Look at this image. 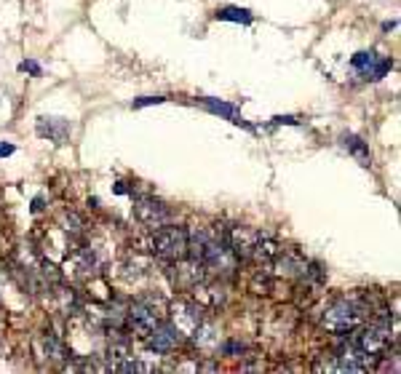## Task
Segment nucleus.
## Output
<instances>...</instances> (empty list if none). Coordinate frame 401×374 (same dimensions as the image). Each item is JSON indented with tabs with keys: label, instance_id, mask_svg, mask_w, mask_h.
I'll return each instance as SVG.
<instances>
[{
	"label": "nucleus",
	"instance_id": "f257e3e1",
	"mask_svg": "<svg viewBox=\"0 0 401 374\" xmlns=\"http://www.w3.org/2000/svg\"><path fill=\"white\" fill-rule=\"evenodd\" d=\"M353 345L361 348L366 355H375L380 358L388 348H391V315H375L369 318L366 326H356L353 329Z\"/></svg>",
	"mask_w": 401,
	"mask_h": 374
},
{
	"label": "nucleus",
	"instance_id": "f03ea898",
	"mask_svg": "<svg viewBox=\"0 0 401 374\" xmlns=\"http://www.w3.org/2000/svg\"><path fill=\"white\" fill-rule=\"evenodd\" d=\"M187 230L182 227H169L163 225L160 230H156L153 236V252L166 259V262H177V259H185L187 256Z\"/></svg>",
	"mask_w": 401,
	"mask_h": 374
},
{
	"label": "nucleus",
	"instance_id": "7ed1b4c3",
	"mask_svg": "<svg viewBox=\"0 0 401 374\" xmlns=\"http://www.w3.org/2000/svg\"><path fill=\"white\" fill-rule=\"evenodd\" d=\"M160 315H163V308H160L158 299H153V297H144V299H137V302L129 308V313H126V321L131 324L134 335L147 337L160 324Z\"/></svg>",
	"mask_w": 401,
	"mask_h": 374
},
{
	"label": "nucleus",
	"instance_id": "20e7f679",
	"mask_svg": "<svg viewBox=\"0 0 401 374\" xmlns=\"http://www.w3.org/2000/svg\"><path fill=\"white\" fill-rule=\"evenodd\" d=\"M169 324L180 332L182 337H193L196 329L203 324V305L190 302V299H180L169 308Z\"/></svg>",
	"mask_w": 401,
	"mask_h": 374
},
{
	"label": "nucleus",
	"instance_id": "39448f33",
	"mask_svg": "<svg viewBox=\"0 0 401 374\" xmlns=\"http://www.w3.org/2000/svg\"><path fill=\"white\" fill-rule=\"evenodd\" d=\"M134 214H137V219H140L147 230H153V233L171 222L169 206H163V203L156 200V198H140L137 206H134Z\"/></svg>",
	"mask_w": 401,
	"mask_h": 374
},
{
	"label": "nucleus",
	"instance_id": "423d86ee",
	"mask_svg": "<svg viewBox=\"0 0 401 374\" xmlns=\"http://www.w3.org/2000/svg\"><path fill=\"white\" fill-rule=\"evenodd\" d=\"M209 278V270L203 268L200 259H193V256H185V259H177L174 270H171V281L180 286V289H193L198 286L200 281Z\"/></svg>",
	"mask_w": 401,
	"mask_h": 374
},
{
	"label": "nucleus",
	"instance_id": "0eeeda50",
	"mask_svg": "<svg viewBox=\"0 0 401 374\" xmlns=\"http://www.w3.org/2000/svg\"><path fill=\"white\" fill-rule=\"evenodd\" d=\"M227 246H230V252L241 259H252L254 256V249H257V243H260L262 233H257L254 227H233L230 233H227Z\"/></svg>",
	"mask_w": 401,
	"mask_h": 374
},
{
	"label": "nucleus",
	"instance_id": "6e6552de",
	"mask_svg": "<svg viewBox=\"0 0 401 374\" xmlns=\"http://www.w3.org/2000/svg\"><path fill=\"white\" fill-rule=\"evenodd\" d=\"M180 342H182V335L171 326V324H158V326L147 335V348L158 355H166V353H171V350H177Z\"/></svg>",
	"mask_w": 401,
	"mask_h": 374
},
{
	"label": "nucleus",
	"instance_id": "1a4fd4ad",
	"mask_svg": "<svg viewBox=\"0 0 401 374\" xmlns=\"http://www.w3.org/2000/svg\"><path fill=\"white\" fill-rule=\"evenodd\" d=\"M38 134L46 139H51V142H57V144H62L64 139L70 137V123L64 118H46V115H40Z\"/></svg>",
	"mask_w": 401,
	"mask_h": 374
},
{
	"label": "nucleus",
	"instance_id": "9d476101",
	"mask_svg": "<svg viewBox=\"0 0 401 374\" xmlns=\"http://www.w3.org/2000/svg\"><path fill=\"white\" fill-rule=\"evenodd\" d=\"M273 265H276V270H279L281 276L286 278H300L302 273H305V259L302 256H297L295 252H283L281 249L279 254H276V259H273Z\"/></svg>",
	"mask_w": 401,
	"mask_h": 374
},
{
	"label": "nucleus",
	"instance_id": "9b49d317",
	"mask_svg": "<svg viewBox=\"0 0 401 374\" xmlns=\"http://www.w3.org/2000/svg\"><path fill=\"white\" fill-rule=\"evenodd\" d=\"M203 107L212 110V113H217V115H222V118H227L230 123H236V126H246V129H252V126L239 115V107H236V104L217 102V99H203Z\"/></svg>",
	"mask_w": 401,
	"mask_h": 374
},
{
	"label": "nucleus",
	"instance_id": "f8f14e48",
	"mask_svg": "<svg viewBox=\"0 0 401 374\" xmlns=\"http://www.w3.org/2000/svg\"><path fill=\"white\" fill-rule=\"evenodd\" d=\"M193 292H196V299H198V305H209V308H217L225 294H222L217 286H212V283H206V281H200L198 286H193Z\"/></svg>",
	"mask_w": 401,
	"mask_h": 374
},
{
	"label": "nucleus",
	"instance_id": "ddd939ff",
	"mask_svg": "<svg viewBox=\"0 0 401 374\" xmlns=\"http://www.w3.org/2000/svg\"><path fill=\"white\" fill-rule=\"evenodd\" d=\"M193 339L198 342V348H203V350H209V348H220V335H217L214 324H206V321L196 329Z\"/></svg>",
	"mask_w": 401,
	"mask_h": 374
},
{
	"label": "nucleus",
	"instance_id": "4468645a",
	"mask_svg": "<svg viewBox=\"0 0 401 374\" xmlns=\"http://www.w3.org/2000/svg\"><path fill=\"white\" fill-rule=\"evenodd\" d=\"M342 144H345V147L351 150V156L356 158L361 166H369V163H372L369 147H366V144H364V142H361V139L356 137V134H345V137H342Z\"/></svg>",
	"mask_w": 401,
	"mask_h": 374
},
{
	"label": "nucleus",
	"instance_id": "2eb2a0df",
	"mask_svg": "<svg viewBox=\"0 0 401 374\" xmlns=\"http://www.w3.org/2000/svg\"><path fill=\"white\" fill-rule=\"evenodd\" d=\"M73 268H75V273L80 278L91 276L97 270V256L91 254V249H80L78 254L73 256Z\"/></svg>",
	"mask_w": 401,
	"mask_h": 374
},
{
	"label": "nucleus",
	"instance_id": "dca6fc26",
	"mask_svg": "<svg viewBox=\"0 0 401 374\" xmlns=\"http://www.w3.org/2000/svg\"><path fill=\"white\" fill-rule=\"evenodd\" d=\"M43 348H46V355H48V361H57L62 364L64 358H67V348L62 345V339L57 335H43Z\"/></svg>",
	"mask_w": 401,
	"mask_h": 374
},
{
	"label": "nucleus",
	"instance_id": "f3484780",
	"mask_svg": "<svg viewBox=\"0 0 401 374\" xmlns=\"http://www.w3.org/2000/svg\"><path fill=\"white\" fill-rule=\"evenodd\" d=\"M57 305L64 315L78 313V299H75V292L73 289H57Z\"/></svg>",
	"mask_w": 401,
	"mask_h": 374
},
{
	"label": "nucleus",
	"instance_id": "a211bd4d",
	"mask_svg": "<svg viewBox=\"0 0 401 374\" xmlns=\"http://www.w3.org/2000/svg\"><path fill=\"white\" fill-rule=\"evenodd\" d=\"M217 19L249 24V21H252V11H246V8H236V6H227V8H220V11H217Z\"/></svg>",
	"mask_w": 401,
	"mask_h": 374
},
{
	"label": "nucleus",
	"instance_id": "6ab92c4d",
	"mask_svg": "<svg viewBox=\"0 0 401 374\" xmlns=\"http://www.w3.org/2000/svg\"><path fill=\"white\" fill-rule=\"evenodd\" d=\"M391 64H393L391 59H377L372 67H366L361 75H364L366 80H380V78H385V73L391 70Z\"/></svg>",
	"mask_w": 401,
	"mask_h": 374
},
{
	"label": "nucleus",
	"instance_id": "aec40b11",
	"mask_svg": "<svg viewBox=\"0 0 401 374\" xmlns=\"http://www.w3.org/2000/svg\"><path fill=\"white\" fill-rule=\"evenodd\" d=\"M375 62H377V54H375V51H359V54L351 59V64H353L359 73H364V70H366V67H372Z\"/></svg>",
	"mask_w": 401,
	"mask_h": 374
},
{
	"label": "nucleus",
	"instance_id": "412c9836",
	"mask_svg": "<svg viewBox=\"0 0 401 374\" xmlns=\"http://www.w3.org/2000/svg\"><path fill=\"white\" fill-rule=\"evenodd\" d=\"M62 225H64V230L67 233H73V236H78L80 233V219L75 214H70V212H64L62 214Z\"/></svg>",
	"mask_w": 401,
	"mask_h": 374
},
{
	"label": "nucleus",
	"instance_id": "4be33fe9",
	"mask_svg": "<svg viewBox=\"0 0 401 374\" xmlns=\"http://www.w3.org/2000/svg\"><path fill=\"white\" fill-rule=\"evenodd\" d=\"M166 102L163 97H142V99H134V107H147V104H160Z\"/></svg>",
	"mask_w": 401,
	"mask_h": 374
},
{
	"label": "nucleus",
	"instance_id": "5701e85b",
	"mask_svg": "<svg viewBox=\"0 0 401 374\" xmlns=\"http://www.w3.org/2000/svg\"><path fill=\"white\" fill-rule=\"evenodd\" d=\"M220 348H222V353H227V355L241 353V350H243V345H241V342H225V345H220Z\"/></svg>",
	"mask_w": 401,
	"mask_h": 374
},
{
	"label": "nucleus",
	"instance_id": "b1692460",
	"mask_svg": "<svg viewBox=\"0 0 401 374\" xmlns=\"http://www.w3.org/2000/svg\"><path fill=\"white\" fill-rule=\"evenodd\" d=\"M21 70H24V73H30V75H40L38 62H21Z\"/></svg>",
	"mask_w": 401,
	"mask_h": 374
},
{
	"label": "nucleus",
	"instance_id": "393cba45",
	"mask_svg": "<svg viewBox=\"0 0 401 374\" xmlns=\"http://www.w3.org/2000/svg\"><path fill=\"white\" fill-rule=\"evenodd\" d=\"M273 123H286V126H297V123H300V120L297 118H292V115H279V118H273Z\"/></svg>",
	"mask_w": 401,
	"mask_h": 374
},
{
	"label": "nucleus",
	"instance_id": "a878e982",
	"mask_svg": "<svg viewBox=\"0 0 401 374\" xmlns=\"http://www.w3.org/2000/svg\"><path fill=\"white\" fill-rule=\"evenodd\" d=\"M113 193H115V196H126V193H129L126 182H115V185H113Z\"/></svg>",
	"mask_w": 401,
	"mask_h": 374
},
{
	"label": "nucleus",
	"instance_id": "bb28decb",
	"mask_svg": "<svg viewBox=\"0 0 401 374\" xmlns=\"http://www.w3.org/2000/svg\"><path fill=\"white\" fill-rule=\"evenodd\" d=\"M14 153V144H8V142H0V158L11 156Z\"/></svg>",
	"mask_w": 401,
	"mask_h": 374
},
{
	"label": "nucleus",
	"instance_id": "cd10ccee",
	"mask_svg": "<svg viewBox=\"0 0 401 374\" xmlns=\"http://www.w3.org/2000/svg\"><path fill=\"white\" fill-rule=\"evenodd\" d=\"M32 212H35V214H40V212H43V196H38L35 200H32Z\"/></svg>",
	"mask_w": 401,
	"mask_h": 374
}]
</instances>
